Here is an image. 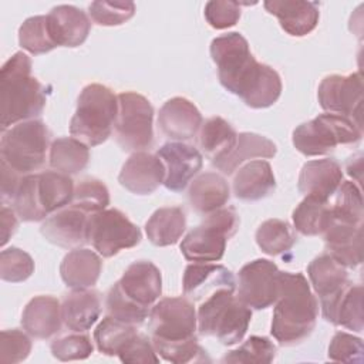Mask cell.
<instances>
[{
  "instance_id": "6da1fadb",
  "label": "cell",
  "mask_w": 364,
  "mask_h": 364,
  "mask_svg": "<svg viewBox=\"0 0 364 364\" xmlns=\"http://www.w3.org/2000/svg\"><path fill=\"white\" fill-rule=\"evenodd\" d=\"M210 57L223 88L240 97L247 107L267 108L279 100L280 75L272 67L256 61L240 33L233 31L213 38Z\"/></svg>"
},
{
  "instance_id": "7a4b0ae2",
  "label": "cell",
  "mask_w": 364,
  "mask_h": 364,
  "mask_svg": "<svg viewBox=\"0 0 364 364\" xmlns=\"http://www.w3.org/2000/svg\"><path fill=\"white\" fill-rule=\"evenodd\" d=\"M274 304L270 333L279 344L294 346L311 334L318 316V303L303 273L280 272Z\"/></svg>"
},
{
  "instance_id": "3957f363",
  "label": "cell",
  "mask_w": 364,
  "mask_h": 364,
  "mask_svg": "<svg viewBox=\"0 0 364 364\" xmlns=\"http://www.w3.org/2000/svg\"><path fill=\"white\" fill-rule=\"evenodd\" d=\"M47 102L44 85L31 75V60L23 51L14 53L0 73V125H10L38 117Z\"/></svg>"
},
{
  "instance_id": "277c9868",
  "label": "cell",
  "mask_w": 364,
  "mask_h": 364,
  "mask_svg": "<svg viewBox=\"0 0 364 364\" xmlns=\"http://www.w3.org/2000/svg\"><path fill=\"white\" fill-rule=\"evenodd\" d=\"M118 115V97L102 84L82 88L77 109L70 122V134L87 146H97L108 139Z\"/></svg>"
},
{
  "instance_id": "5b68a950",
  "label": "cell",
  "mask_w": 364,
  "mask_h": 364,
  "mask_svg": "<svg viewBox=\"0 0 364 364\" xmlns=\"http://www.w3.org/2000/svg\"><path fill=\"white\" fill-rule=\"evenodd\" d=\"M196 317L202 336L216 337L223 346H233L245 337L252 310L237 296H233V291L219 290L205 299Z\"/></svg>"
},
{
  "instance_id": "8992f818",
  "label": "cell",
  "mask_w": 364,
  "mask_h": 364,
  "mask_svg": "<svg viewBox=\"0 0 364 364\" xmlns=\"http://www.w3.org/2000/svg\"><path fill=\"white\" fill-rule=\"evenodd\" d=\"M50 131L44 122L28 119L1 131V164L18 175H30L46 164Z\"/></svg>"
},
{
  "instance_id": "52a82bcc",
  "label": "cell",
  "mask_w": 364,
  "mask_h": 364,
  "mask_svg": "<svg viewBox=\"0 0 364 364\" xmlns=\"http://www.w3.org/2000/svg\"><path fill=\"white\" fill-rule=\"evenodd\" d=\"M363 136V128L347 117L337 114H320L311 121L300 124L293 131L294 148L306 156L326 155L338 145L357 144Z\"/></svg>"
},
{
  "instance_id": "ba28073f",
  "label": "cell",
  "mask_w": 364,
  "mask_h": 364,
  "mask_svg": "<svg viewBox=\"0 0 364 364\" xmlns=\"http://www.w3.org/2000/svg\"><path fill=\"white\" fill-rule=\"evenodd\" d=\"M239 229V215L233 208H220L192 229L181 243V252L186 260L206 263L223 257L228 240Z\"/></svg>"
},
{
  "instance_id": "9c48e42d",
  "label": "cell",
  "mask_w": 364,
  "mask_h": 364,
  "mask_svg": "<svg viewBox=\"0 0 364 364\" xmlns=\"http://www.w3.org/2000/svg\"><path fill=\"white\" fill-rule=\"evenodd\" d=\"M118 97V115L115 121V138L127 152H139L154 142V108L141 94L125 91Z\"/></svg>"
},
{
  "instance_id": "30bf717a",
  "label": "cell",
  "mask_w": 364,
  "mask_h": 364,
  "mask_svg": "<svg viewBox=\"0 0 364 364\" xmlns=\"http://www.w3.org/2000/svg\"><path fill=\"white\" fill-rule=\"evenodd\" d=\"M152 344L181 343L196 337L198 317L186 297H165L149 310Z\"/></svg>"
},
{
  "instance_id": "8fae6325",
  "label": "cell",
  "mask_w": 364,
  "mask_h": 364,
  "mask_svg": "<svg viewBox=\"0 0 364 364\" xmlns=\"http://www.w3.org/2000/svg\"><path fill=\"white\" fill-rule=\"evenodd\" d=\"M88 242L102 257H112L119 250L141 242V230L118 209H104L88 218Z\"/></svg>"
},
{
  "instance_id": "7c38bea8",
  "label": "cell",
  "mask_w": 364,
  "mask_h": 364,
  "mask_svg": "<svg viewBox=\"0 0 364 364\" xmlns=\"http://www.w3.org/2000/svg\"><path fill=\"white\" fill-rule=\"evenodd\" d=\"M327 253L346 267L363 262V218L330 206L327 223L321 232Z\"/></svg>"
},
{
  "instance_id": "4fadbf2b",
  "label": "cell",
  "mask_w": 364,
  "mask_h": 364,
  "mask_svg": "<svg viewBox=\"0 0 364 364\" xmlns=\"http://www.w3.org/2000/svg\"><path fill=\"white\" fill-rule=\"evenodd\" d=\"M317 97L320 107L331 114L343 115L363 128V75L353 73L350 75H327L318 85Z\"/></svg>"
},
{
  "instance_id": "5bb4252c",
  "label": "cell",
  "mask_w": 364,
  "mask_h": 364,
  "mask_svg": "<svg viewBox=\"0 0 364 364\" xmlns=\"http://www.w3.org/2000/svg\"><path fill=\"white\" fill-rule=\"evenodd\" d=\"M279 274L277 266L267 259L249 262L237 274V299L250 309H267L277 300Z\"/></svg>"
},
{
  "instance_id": "9a60e30c",
  "label": "cell",
  "mask_w": 364,
  "mask_h": 364,
  "mask_svg": "<svg viewBox=\"0 0 364 364\" xmlns=\"http://www.w3.org/2000/svg\"><path fill=\"white\" fill-rule=\"evenodd\" d=\"M156 155L166 169L164 185L172 192H182L203 165L202 154L195 146L181 141L164 144Z\"/></svg>"
},
{
  "instance_id": "2e32d148",
  "label": "cell",
  "mask_w": 364,
  "mask_h": 364,
  "mask_svg": "<svg viewBox=\"0 0 364 364\" xmlns=\"http://www.w3.org/2000/svg\"><path fill=\"white\" fill-rule=\"evenodd\" d=\"M88 218L84 210L68 205L47 218L40 230L50 243L73 250L88 242Z\"/></svg>"
},
{
  "instance_id": "e0dca14e",
  "label": "cell",
  "mask_w": 364,
  "mask_h": 364,
  "mask_svg": "<svg viewBox=\"0 0 364 364\" xmlns=\"http://www.w3.org/2000/svg\"><path fill=\"white\" fill-rule=\"evenodd\" d=\"M166 169L158 155L144 151L134 152L122 165L118 181L135 195H151L164 183Z\"/></svg>"
},
{
  "instance_id": "ac0fdd59",
  "label": "cell",
  "mask_w": 364,
  "mask_h": 364,
  "mask_svg": "<svg viewBox=\"0 0 364 364\" xmlns=\"http://www.w3.org/2000/svg\"><path fill=\"white\" fill-rule=\"evenodd\" d=\"M182 287L185 296L200 301L219 290L235 291L236 282L233 273L222 264L195 262L186 266Z\"/></svg>"
},
{
  "instance_id": "d6986e66",
  "label": "cell",
  "mask_w": 364,
  "mask_h": 364,
  "mask_svg": "<svg viewBox=\"0 0 364 364\" xmlns=\"http://www.w3.org/2000/svg\"><path fill=\"white\" fill-rule=\"evenodd\" d=\"M117 283L129 300L149 310L162 293L161 272L152 262L146 260L129 264Z\"/></svg>"
},
{
  "instance_id": "ffe728a7",
  "label": "cell",
  "mask_w": 364,
  "mask_h": 364,
  "mask_svg": "<svg viewBox=\"0 0 364 364\" xmlns=\"http://www.w3.org/2000/svg\"><path fill=\"white\" fill-rule=\"evenodd\" d=\"M343 182L341 166L337 161L324 158L309 161L303 165L297 188L304 196L327 202Z\"/></svg>"
},
{
  "instance_id": "44dd1931",
  "label": "cell",
  "mask_w": 364,
  "mask_h": 364,
  "mask_svg": "<svg viewBox=\"0 0 364 364\" xmlns=\"http://www.w3.org/2000/svg\"><path fill=\"white\" fill-rule=\"evenodd\" d=\"M47 24L54 43L61 47L81 46L91 30L88 16L75 6L60 4L47 14Z\"/></svg>"
},
{
  "instance_id": "7402d4cb",
  "label": "cell",
  "mask_w": 364,
  "mask_h": 364,
  "mask_svg": "<svg viewBox=\"0 0 364 364\" xmlns=\"http://www.w3.org/2000/svg\"><path fill=\"white\" fill-rule=\"evenodd\" d=\"M158 125L164 135L182 142L193 138L198 132L202 125V115L189 100L173 97L159 109Z\"/></svg>"
},
{
  "instance_id": "603a6c76",
  "label": "cell",
  "mask_w": 364,
  "mask_h": 364,
  "mask_svg": "<svg viewBox=\"0 0 364 364\" xmlns=\"http://www.w3.org/2000/svg\"><path fill=\"white\" fill-rule=\"evenodd\" d=\"M263 6L270 14L277 17L282 28L294 37H303L311 33L320 18L317 1H264Z\"/></svg>"
},
{
  "instance_id": "cb8c5ba5",
  "label": "cell",
  "mask_w": 364,
  "mask_h": 364,
  "mask_svg": "<svg viewBox=\"0 0 364 364\" xmlns=\"http://www.w3.org/2000/svg\"><path fill=\"white\" fill-rule=\"evenodd\" d=\"M310 283L320 299L321 307L333 301L348 283L347 267L337 262L328 253H324L310 262L307 266Z\"/></svg>"
},
{
  "instance_id": "d4e9b609",
  "label": "cell",
  "mask_w": 364,
  "mask_h": 364,
  "mask_svg": "<svg viewBox=\"0 0 364 364\" xmlns=\"http://www.w3.org/2000/svg\"><path fill=\"white\" fill-rule=\"evenodd\" d=\"M61 306L53 296H37L23 310L21 326L34 338H50L61 328Z\"/></svg>"
},
{
  "instance_id": "484cf974",
  "label": "cell",
  "mask_w": 364,
  "mask_h": 364,
  "mask_svg": "<svg viewBox=\"0 0 364 364\" xmlns=\"http://www.w3.org/2000/svg\"><path fill=\"white\" fill-rule=\"evenodd\" d=\"M101 314L100 293L90 289H74L61 303V317L71 331H87Z\"/></svg>"
},
{
  "instance_id": "4316f807",
  "label": "cell",
  "mask_w": 364,
  "mask_h": 364,
  "mask_svg": "<svg viewBox=\"0 0 364 364\" xmlns=\"http://www.w3.org/2000/svg\"><path fill=\"white\" fill-rule=\"evenodd\" d=\"M276 189V179L267 161H250L233 176V193L240 200H259Z\"/></svg>"
},
{
  "instance_id": "83f0119b",
  "label": "cell",
  "mask_w": 364,
  "mask_h": 364,
  "mask_svg": "<svg viewBox=\"0 0 364 364\" xmlns=\"http://www.w3.org/2000/svg\"><path fill=\"white\" fill-rule=\"evenodd\" d=\"M101 270V257L95 252L82 247L68 252L60 266L61 279L71 289L92 287L97 283Z\"/></svg>"
},
{
  "instance_id": "f1b7e54d",
  "label": "cell",
  "mask_w": 364,
  "mask_h": 364,
  "mask_svg": "<svg viewBox=\"0 0 364 364\" xmlns=\"http://www.w3.org/2000/svg\"><path fill=\"white\" fill-rule=\"evenodd\" d=\"M323 317L348 330L363 331V286L348 283L346 289L328 304L321 307Z\"/></svg>"
},
{
  "instance_id": "f546056e",
  "label": "cell",
  "mask_w": 364,
  "mask_h": 364,
  "mask_svg": "<svg viewBox=\"0 0 364 364\" xmlns=\"http://www.w3.org/2000/svg\"><path fill=\"white\" fill-rule=\"evenodd\" d=\"M230 191L226 179L215 172L198 175L188 191L191 206L200 215H209L229 200Z\"/></svg>"
},
{
  "instance_id": "4dcf8cb0",
  "label": "cell",
  "mask_w": 364,
  "mask_h": 364,
  "mask_svg": "<svg viewBox=\"0 0 364 364\" xmlns=\"http://www.w3.org/2000/svg\"><path fill=\"white\" fill-rule=\"evenodd\" d=\"M276 152V144L269 138L253 132H240L237 134V139L232 151L225 158L215 162L213 166L225 175H232L245 161L252 158L269 159L273 158Z\"/></svg>"
},
{
  "instance_id": "1f68e13d",
  "label": "cell",
  "mask_w": 364,
  "mask_h": 364,
  "mask_svg": "<svg viewBox=\"0 0 364 364\" xmlns=\"http://www.w3.org/2000/svg\"><path fill=\"white\" fill-rule=\"evenodd\" d=\"M186 229V215L182 208H159L145 223L149 242L155 246L175 245Z\"/></svg>"
},
{
  "instance_id": "d6a6232c",
  "label": "cell",
  "mask_w": 364,
  "mask_h": 364,
  "mask_svg": "<svg viewBox=\"0 0 364 364\" xmlns=\"http://www.w3.org/2000/svg\"><path fill=\"white\" fill-rule=\"evenodd\" d=\"M237 134L233 127L220 117H212L200 125L198 144L212 164L225 158L235 146Z\"/></svg>"
},
{
  "instance_id": "836d02e7",
  "label": "cell",
  "mask_w": 364,
  "mask_h": 364,
  "mask_svg": "<svg viewBox=\"0 0 364 364\" xmlns=\"http://www.w3.org/2000/svg\"><path fill=\"white\" fill-rule=\"evenodd\" d=\"M90 161V149L75 138H57L50 146V166L65 175L81 172Z\"/></svg>"
},
{
  "instance_id": "e575fe53",
  "label": "cell",
  "mask_w": 364,
  "mask_h": 364,
  "mask_svg": "<svg viewBox=\"0 0 364 364\" xmlns=\"http://www.w3.org/2000/svg\"><path fill=\"white\" fill-rule=\"evenodd\" d=\"M40 200L47 215L70 205L74 195V183L70 175L57 171L38 173Z\"/></svg>"
},
{
  "instance_id": "d590c367",
  "label": "cell",
  "mask_w": 364,
  "mask_h": 364,
  "mask_svg": "<svg viewBox=\"0 0 364 364\" xmlns=\"http://www.w3.org/2000/svg\"><path fill=\"white\" fill-rule=\"evenodd\" d=\"M297 237L293 228L282 219H267L256 230V243L270 256H279L289 252Z\"/></svg>"
},
{
  "instance_id": "8d00e7d4",
  "label": "cell",
  "mask_w": 364,
  "mask_h": 364,
  "mask_svg": "<svg viewBox=\"0 0 364 364\" xmlns=\"http://www.w3.org/2000/svg\"><path fill=\"white\" fill-rule=\"evenodd\" d=\"M11 203L16 215L24 222H40L48 216L40 200L38 173L21 178Z\"/></svg>"
},
{
  "instance_id": "74e56055",
  "label": "cell",
  "mask_w": 364,
  "mask_h": 364,
  "mask_svg": "<svg viewBox=\"0 0 364 364\" xmlns=\"http://www.w3.org/2000/svg\"><path fill=\"white\" fill-rule=\"evenodd\" d=\"M330 215V206L324 200L304 196L293 210L294 229L304 236L321 235Z\"/></svg>"
},
{
  "instance_id": "f35d334b",
  "label": "cell",
  "mask_w": 364,
  "mask_h": 364,
  "mask_svg": "<svg viewBox=\"0 0 364 364\" xmlns=\"http://www.w3.org/2000/svg\"><path fill=\"white\" fill-rule=\"evenodd\" d=\"M138 327L119 321L111 316H105L94 331V340L98 351L105 355H117L121 347L136 334Z\"/></svg>"
},
{
  "instance_id": "ab89813d",
  "label": "cell",
  "mask_w": 364,
  "mask_h": 364,
  "mask_svg": "<svg viewBox=\"0 0 364 364\" xmlns=\"http://www.w3.org/2000/svg\"><path fill=\"white\" fill-rule=\"evenodd\" d=\"M18 43L26 51L34 55L54 50L57 44L50 34L47 16L28 17L18 28Z\"/></svg>"
},
{
  "instance_id": "60d3db41",
  "label": "cell",
  "mask_w": 364,
  "mask_h": 364,
  "mask_svg": "<svg viewBox=\"0 0 364 364\" xmlns=\"http://www.w3.org/2000/svg\"><path fill=\"white\" fill-rule=\"evenodd\" d=\"M105 307H107L108 316L135 327H139L145 321V318L149 316V309H145L134 303L132 300H129L121 291L118 283H115L109 289L105 300Z\"/></svg>"
},
{
  "instance_id": "b9f144b4",
  "label": "cell",
  "mask_w": 364,
  "mask_h": 364,
  "mask_svg": "<svg viewBox=\"0 0 364 364\" xmlns=\"http://www.w3.org/2000/svg\"><path fill=\"white\" fill-rule=\"evenodd\" d=\"M109 205V192L98 179H84L74 188V195L70 206L78 208L91 215L104 210Z\"/></svg>"
},
{
  "instance_id": "7bdbcfd3",
  "label": "cell",
  "mask_w": 364,
  "mask_h": 364,
  "mask_svg": "<svg viewBox=\"0 0 364 364\" xmlns=\"http://www.w3.org/2000/svg\"><path fill=\"white\" fill-rule=\"evenodd\" d=\"M276 357V346L260 336L249 337L236 350L226 353L222 363H272Z\"/></svg>"
},
{
  "instance_id": "ee69618b",
  "label": "cell",
  "mask_w": 364,
  "mask_h": 364,
  "mask_svg": "<svg viewBox=\"0 0 364 364\" xmlns=\"http://www.w3.org/2000/svg\"><path fill=\"white\" fill-rule=\"evenodd\" d=\"M34 273V262L18 247H9L0 253V277L9 283H20Z\"/></svg>"
},
{
  "instance_id": "f6af8a7d",
  "label": "cell",
  "mask_w": 364,
  "mask_h": 364,
  "mask_svg": "<svg viewBox=\"0 0 364 364\" xmlns=\"http://www.w3.org/2000/svg\"><path fill=\"white\" fill-rule=\"evenodd\" d=\"M88 13L98 26H119L134 16L135 4L132 1H92Z\"/></svg>"
},
{
  "instance_id": "bcb514c9",
  "label": "cell",
  "mask_w": 364,
  "mask_h": 364,
  "mask_svg": "<svg viewBox=\"0 0 364 364\" xmlns=\"http://www.w3.org/2000/svg\"><path fill=\"white\" fill-rule=\"evenodd\" d=\"M155 351L166 361L173 364L185 363H203L210 361L206 355V351L199 346L198 337L171 344H154Z\"/></svg>"
},
{
  "instance_id": "7dc6e473",
  "label": "cell",
  "mask_w": 364,
  "mask_h": 364,
  "mask_svg": "<svg viewBox=\"0 0 364 364\" xmlns=\"http://www.w3.org/2000/svg\"><path fill=\"white\" fill-rule=\"evenodd\" d=\"M94 346L87 334H70L51 343V353L60 361L85 360L92 354Z\"/></svg>"
},
{
  "instance_id": "c3c4849f",
  "label": "cell",
  "mask_w": 364,
  "mask_h": 364,
  "mask_svg": "<svg viewBox=\"0 0 364 364\" xmlns=\"http://www.w3.org/2000/svg\"><path fill=\"white\" fill-rule=\"evenodd\" d=\"M364 344L360 337L338 331L333 336L328 346V360L338 363H363Z\"/></svg>"
},
{
  "instance_id": "681fc988",
  "label": "cell",
  "mask_w": 364,
  "mask_h": 364,
  "mask_svg": "<svg viewBox=\"0 0 364 364\" xmlns=\"http://www.w3.org/2000/svg\"><path fill=\"white\" fill-rule=\"evenodd\" d=\"M31 351V341L17 328L3 330L0 334V361L14 364L26 360Z\"/></svg>"
},
{
  "instance_id": "f907efd6",
  "label": "cell",
  "mask_w": 364,
  "mask_h": 364,
  "mask_svg": "<svg viewBox=\"0 0 364 364\" xmlns=\"http://www.w3.org/2000/svg\"><path fill=\"white\" fill-rule=\"evenodd\" d=\"M205 18L210 27L223 30L232 27L240 18V4L237 1L213 0L205 6Z\"/></svg>"
},
{
  "instance_id": "816d5d0a",
  "label": "cell",
  "mask_w": 364,
  "mask_h": 364,
  "mask_svg": "<svg viewBox=\"0 0 364 364\" xmlns=\"http://www.w3.org/2000/svg\"><path fill=\"white\" fill-rule=\"evenodd\" d=\"M122 363H154L156 364L159 358L154 348L152 340L144 334H134L118 351L117 354Z\"/></svg>"
},
{
  "instance_id": "f5cc1de1",
  "label": "cell",
  "mask_w": 364,
  "mask_h": 364,
  "mask_svg": "<svg viewBox=\"0 0 364 364\" xmlns=\"http://www.w3.org/2000/svg\"><path fill=\"white\" fill-rule=\"evenodd\" d=\"M0 166H1V200L11 202L23 176L1 162H0Z\"/></svg>"
},
{
  "instance_id": "db71d44e",
  "label": "cell",
  "mask_w": 364,
  "mask_h": 364,
  "mask_svg": "<svg viewBox=\"0 0 364 364\" xmlns=\"http://www.w3.org/2000/svg\"><path fill=\"white\" fill-rule=\"evenodd\" d=\"M1 246H4L9 239L14 235V232L17 230V218L13 209L7 208L6 205L1 206Z\"/></svg>"
}]
</instances>
